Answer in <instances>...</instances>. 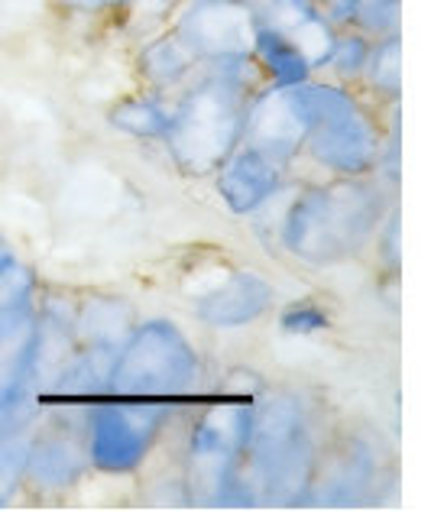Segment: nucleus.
<instances>
[{"instance_id": "nucleus-1", "label": "nucleus", "mask_w": 444, "mask_h": 512, "mask_svg": "<svg viewBox=\"0 0 444 512\" xmlns=\"http://www.w3.org/2000/svg\"><path fill=\"white\" fill-rule=\"evenodd\" d=\"M276 244L279 253L302 269H341L370 250L373 234L386 211L396 205V192L373 175L357 179L292 182L279 198Z\"/></svg>"}, {"instance_id": "nucleus-2", "label": "nucleus", "mask_w": 444, "mask_h": 512, "mask_svg": "<svg viewBox=\"0 0 444 512\" xmlns=\"http://www.w3.org/2000/svg\"><path fill=\"white\" fill-rule=\"evenodd\" d=\"M263 88V75L250 56L201 62L188 82L169 94V130L163 150L185 179H211L227 156L244 143L250 104Z\"/></svg>"}, {"instance_id": "nucleus-3", "label": "nucleus", "mask_w": 444, "mask_h": 512, "mask_svg": "<svg viewBox=\"0 0 444 512\" xmlns=\"http://www.w3.org/2000/svg\"><path fill=\"white\" fill-rule=\"evenodd\" d=\"M331 431L299 389H260L240 467L247 506H305Z\"/></svg>"}, {"instance_id": "nucleus-4", "label": "nucleus", "mask_w": 444, "mask_h": 512, "mask_svg": "<svg viewBox=\"0 0 444 512\" xmlns=\"http://www.w3.org/2000/svg\"><path fill=\"white\" fill-rule=\"evenodd\" d=\"M308 101V124L299 163L315 166L325 179H357L373 175L376 156L386 140L380 107L367 101L360 88L341 85L328 75L302 82Z\"/></svg>"}, {"instance_id": "nucleus-5", "label": "nucleus", "mask_w": 444, "mask_h": 512, "mask_svg": "<svg viewBox=\"0 0 444 512\" xmlns=\"http://www.w3.org/2000/svg\"><path fill=\"white\" fill-rule=\"evenodd\" d=\"M257 396L224 393L201 406L185 428L179 451V477L188 506H247L240 467L253 425Z\"/></svg>"}, {"instance_id": "nucleus-6", "label": "nucleus", "mask_w": 444, "mask_h": 512, "mask_svg": "<svg viewBox=\"0 0 444 512\" xmlns=\"http://www.w3.org/2000/svg\"><path fill=\"white\" fill-rule=\"evenodd\" d=\"M205 354L172 315H140L114 360L111 389L117 396H146L182 406L205 383Z\"/></svg>"}, {"instance_id": "nucleus-7", "label": "nucleus", "mask_w": 444, "mask_h": 512, "mask_svg": "<svg viewBox=\"0 0 444 512\" xmlns=\"http://www.w3.org/2000/svg\"><path fill=\"white\" fill-rule=\"evenodd\" d=\"M182 406L104 393L82 406L88 467L98 477H137L153 461Z\"/></svg>"}, {"instance_id": "nucleus-8", "label": "nucleus", "mask_w": 444, "mask_h": 512, "mask_svg": "<svg viewBox=\"0 0 444 512\" xmlns=\"http://www.w3.org/2000/svg\"><path fill=\"white\" fill-rule=\"evenodd\" d=\"M88 474L82 406H43V415L26 438L23 493L36 500H62L82 487Z\"/></svg>"}, {"instance_id": "nucleus-9", "label": "nucleus", "mask_w": 444, "mask_h": 512, "mask_svg": "<svg viewBox=\"0 0 444 512\" xmlns=\"http://www.w3.org/2000/svg\"><path fill=\"white\" fill-rule=\"evenodd\" d=\"M386 483V457L367 431H331L305 506H367Z\"/></svg>"}, {"instance_id": "nucleus-10", "label": "nucleus", "mask_w": 444, "mask_h": 512, "mask_svg": "<svg viewBox=\"0 0 444 512\" xmlns=\"http://www.w3.org/2000/svg\"><path fill=\"white\" fill-rule=\"evenodd\" d=\"M188 299H192L188 312L201 328L234 334L260 325L266 315H273L279 292L273 279L260 273V269L224 266L211 282H201Z\"/></svg>"}, {"instance_id": "nucleus-11", "label": "nucleus", "mask_w": 444, "mask_h": 512, "mask_svg": "<svg viewBox=\"0 0 444 512\" xmlns=\"http://www.w3.org/2000/svg\"><path fill=\"white\" fill-rule=\"evenodd\" d=\"M169 26L198 62L250 56L257 13L253 0H182Z\"/></svg>"}, {"instance_id": "nucleus-12", "label": "nucleus", "mask_w": 444, "mask_h": 512, "mask_svg": "<svg viewBox=\"0 0 444 512\" xmlns=\"http://www.w3.org/2000/svg\"><path fill=\"white\" fill-rule=\"evenodd\" d=\"M295 166L269 156L250 143H240L224 163L211 172L214 198L231 218L253 221L260 211L273 208L276 198L295 182Z\"/></svg>"}, {"instance_id": "nucleus-13", "label": "nucleus", "mask_w": 444, "mask_h": 512, "mask_svg": "<svg viewBox=\"0 0 444 512\" xmlns=\"http://www.w3.org/2000/svg\"><path fill=\"white\" fill-rule=\"evenodd\" d=\"M312 117L302 82L299 85H263L250 104L244 143L282 159V163L299 166L302 143Z\"/></svg>"}, {"instance_id": "nucleus-14", "label": "nucleus", "mask_w": 444, "mask_h": 512, "mask_svg": "<svg viewBox=\"0 0 444 512\" xmlns=\"http://www.w3.org/2000/svg\"><path fill=\"white\" fill-rule=\"evenodd\" d=\"M253 13L260 26H269L295 43L315 75L325 69L338 26L331 23L321 0H253Z\"/></svg>"}, {"instance_id": "nucleus-15", "label": "nucleus", "mask_w": 444, "mask_h": 512, "mask_svg": "<svg viewBox=\"0 0 444 512\" xmlns=\"http://www.w3.org/2000/svg\"><path fill=\"white\" fill-rule=\"evenodd\" d=\"M39 295L43 286H39L36 266L0 231V344L4 347H20L30 338Z\"/></svg>"}, {"instance_id": "nucleus-16", "label": "nucleus", "mask_w": 444, "mask_h": 512, "mask_svg": "<svg viewBox=\"0 0 444 512\" xmlns=\"http://www.w3.org/2000/svg\"><path fill=\"white\" fill-rule=\"evenodd\" d=\"M137 318H140V308L124 292L91 289V292L75 295V305H72L75 347L111 350V354H117L130 328L137 325Z\"/></svg>"}, {"instance_id": "nucleus-17", "label": "nucleus", "mask_w": 444, "mask_h": 512, "mask_svg": "<svg viewBox=\"0 0 444 512\" xmlns=\"http://www.w3.org/2000/svg\"><path fill=\"white\" fill-rule=\"evenodd\" d=\"M198 65L201 62L192 56V49L182 43V36L172 26H159V30L133 39V78H137V88L169 98L188 82V75Z\"/></svg>"}, {"instance_id": "nucleus-18", "label": "nucleus", "mask_w": 444, "mask_h": 512, "mask_svg": "<svg viewBox=\"0 0 444 512\" xmlns=\"http://www.w3.org/2000/svg\"><path fill=\"white\" fill-rule=\"evenodd\" d=\"M169 114H172V107H169L166 94L133 88L127 94H120L114 104H107L104 124H107V130H114L127 140L163 143L166 130H169Z\"/></svg>"}, {"instance_id": "nucleus-19", "label": "nucleus", "mask_w": 444, "mask_h": 512, "mask_svg": "<svg viewBox=\"0 0 444 512\" xmlns=\"http://www.w3.org/2000/svg\"><path fill=\"white\" fill-rule=\"evenodd\" d=\"M357 88L363 98L373 101L380 111H389V107L399 104V98H402V33L373 39Z\"/></svg>"}, {"instance_id": "nucleus-20", "label": "nucleus", "mask_w": 444, "mask_h": 512, "mask_svg": "<svg viewBox=\"0 0 444 512\" xmlns=\"http://www.w3.org/2000/svg\"><path fill=\"white\" fill-rule=\"evenodd\" d=\"M250 59L263 75V85H299L305 78H312V65L305 62V56L295 43H289L286 36L269 30V26L257 23L250 43Z\"/></svg>"}, {"instance_id": "nucleus-21", "label": "nucleus", "mask_w": 444, "mask_h": 512, "mask_svg": "<svg viewBox=\"0 0 444 512\" xmlns=\"http://www.w3.org/2000/svg\"><path fill=\"white\" fill-rule=\"evenodd\" d=\"M370 46H373V39L357 33L354 26H338L331 56H328L325 69H321L318 75H328V78H334V82L357 88L360 75H363V65H367V56H370Z\"/></svg>"}, {"instance_id": "nucleus-22", "label": "nucleus", "mask_w": 444, "mask_h": 512, "mask_svg": "<svg viewBox=\"0 0 444 512\" xmlns=\"http://www.w3.org/2000/svg\"><path fill=\"white\" fill-rule=\"evenodd\" d=\"M276 325L289 338H315V334L331 331L334 318L325 302H318L315 295H305V299H292L286 305H279Z\"/></svg>"}, {"instance_id": "nucleus-23", "label": "nucleus", "mask_w": 444, "mask_h": 512, "mask_svg": "<svg viewBox=\"0 0 444 512\" xmlns=\"http://www.w3.org/2000/svg\"><path fill=\"white\" fill-rule=\"evenodd\" d=\"M347 26L367 39H383L402 33V0H360Z\"/></svg>"}, {"instance_id": "nucleus-24", "label": "nucleus", "mask_w": 444, "mask_h": 512, "mask_svg": "<svg viewBox=\"0 0 444 512\" xmlns=\"http://www.w3.org/2000/svg\"><path fill=\"white\" fill-rule=\"evenodd\" d=\"M399 240H402V211H399V205H393L386 211V218L380 221V227H376L373 244H370V250L376 253V263H380V273L386 279L399 276V266H402Z\"/></svg>"}, {"instance_id": "nucleus-25", "label": "nucleus", "mask_w": 444, "mask_h": 512, "mask_svg": "<svg viewBox=\"0 0 444 512\" xmlns=\"http://www.w3.org/2000/svg\"><path fill=\"white\" fill-rule=\"evenodd\" d=\"M23 457H26V438L0 441V509L10 506L23 493Z\"/></svg>"}, {"instance_id": "nucleus-26", "label": "nucleus", "mask_w": 444, "mask_h": 512, "mask_svg": "<svg viewBox=\"0 0 444 512\" xmlns=\"http://www.w3.org/2000/svg\"><path fill=\"white\" fill-rule=\"evenodd\" d=\"M49 4L75 20H107L111 13V0H49Z\"/></svg>"}, {"instance_id": "nucleus-27", "label": "nucleus", "mask_w": 444, "mask_h": 512, "mask_svg": "<svg viewBox=\"0 0 444 512\" xmlns=\"http://www.w3.org/2000/svg\"><path fill=\"white\" fill-rule=\"evenodd\" d=\"M357 4H360V0H321V7H325V13L331 17L334 26H347V23H351Z\"/></svg>"}, {"instance_id": "nucleus-28", "label": "nucleus", "mask_w": 444, "mask_h": 512, "mask_svg": "<svg viewBox=\"0 0 444 512\" xmlns=\"http://www.w3.org/2000/svg\"><path fill=\"white\" fill-rule=\"evenodd\" d=\"M13 354H17V347H4V344H0V393H4V383H7V373H10Z\"/></svg>"}, {"instance_id": "nucleus-29", "label": "nucleus", "mask_w": 444, "mask_h": 512, "mask_svg": "<svg viewBox=\"0 0 444 512\" xmlns=\"http://www.w3.org/2000/svg\"><path fill=\"white\" fill-rule=\"evenodd\" d=\"M127 0H111V10H117V7H124Z\"/></svg>"}]
</instances>
